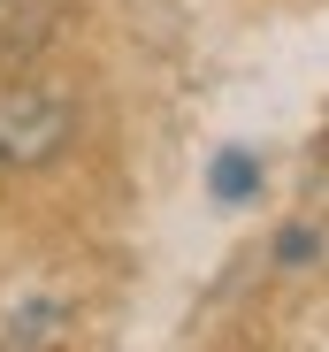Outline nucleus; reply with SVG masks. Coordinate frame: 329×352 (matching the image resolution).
<instances>
[{
  "label": "nucleus",
  "mask_w": 329,
  "mask_h": 352,
  "mask_svg": "<svg viewBox=\"0 0 329 352\" xmlns=\"http://www.w3.org/2000/svg\"><path fill=\"white\" fill-rule=\"evenodd\" d=\"M69 146V100H54L46 85H8L0 92V161L38 168Z\"/></svg>",
  "instance_id": "f257e3e1"
},
{
  "label": "nucleus",
  "mask_w": 329,
  "mask_h": 352,
  "mask_svg": "<svg viewBox=\"0 0 329 352\" xmlns=\"http://www.w3.org/2000/svg\"><path fill=\"white\" fill-rule=\"evenodd\" d=\"M253 184H260V168L245 161V153H214V199H253Z\"/></svg>",
  "instance_id": "f03ea898"
},
{
  "label": "nucleus",
  "mask_w": 329,
  "mask_h": 352,
  "mask_svg": "<svg viewBox=\"0 0 329 352\" xmlns=\"http://www.w3.org/2000/svg\"><path fill=\"white\" fill-rule=\"evenodd\" d=\"M284 261H291V268L314 261V238H306V230H284Z\"/></svg>",
  "instance_id": "7ed1b4c3"
}]
</instances>
